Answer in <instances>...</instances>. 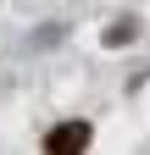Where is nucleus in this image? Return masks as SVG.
<instances>
[{
    "label": "nucleus",
    "mask_w": 150,
    "mask_h": 155,
    "mask_svg": "<svg viewBox=\"0 0 150 155\" xmlns=\"http://www.w3.org/2000/svg\"><path fill=\"white\" fill-rule=\"evenodd\" d=\"M84 144H89V127L84 122H61V127L50 133V150L56 155H72V150H84Z\"/></svg>",
    "instance_id": "1"
},
{
    "label": "nucleus",
    "mask_w": 150,
    "mask_h": 155,
    "mask_svg": "<svg viewBox=\"0 0 150 155\" xmlns=\"http://www.w3.org/2000/svg\"><path fill=\"white\" fill-rule=\"evenodd\" d=\"M134 39H139V22H134V17H117V22L106 28V45H111V50H122V45H134Z\"/></svg>",
    "instance_id": "2"
}]
</instances>
